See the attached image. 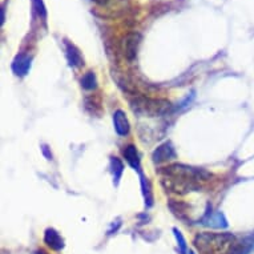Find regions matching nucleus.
<instances>
[{"mask_svg":"<svg viewBox=\"0 0 254 254\" xmlns=\"http://www.w3.org/2000/svg\"><path fill=\"white\" fill-rule=\"evenodd\" d=\"M44 242L47 246H50L51 249L54 250H62L64 248V240L60 236L58 230H55L54 228H48L44 233Z\"/></svg>","mask_w":254,"mask_h":254,"instance_id":"nucleus-9","label":"nucleus"},{"mask_svg":"<svg viewBox=\"0 0 254 254\" xmlns=\"http://www.w3.org/2000/svg\"><path fill=\"white\" fill-rule=\"evenodd\" d=\"M254 252V234L246 236L241 241L234 242L228 250V254H250Z\"/></svg>","mask_w":254,"mask_h":254,"instance_id":"nucleus-7","label":"nucleus"},{"mask_svg":"<svg viewBox=\"0 0 254 254\" xmlns=\"http://www.w3.org/2000/svg\"><path fill=\"white\" fill-rule=\"evenodd\" d=\"M34 254H47L46 252H43V250H38V252H35Z\"/></svg>","mask_w":254,"mask_h":254,"instance_id":"nucleus-19","label":"nucleus"},{"mask_svg":"<svg viewBox=\"0 0 254 254\" xmlns=\"http://www.w3.org/2000/svg\"><path fill=\"white\" fill-rule=\"evenodd\" d=\"M34 7L36 8V12L40 17H44L47 16V12H46V7L43 4V0H34Z\"/></svg>","mask_w":254,"mask_h":254,"instance_id":"nucleus-17","label":"nucleus"},{"mask_svg":"<svg viewBox=\"0 0 254 254\" xmlns=\"http://www.w3.org/2000/svg\"><path fill=\"white\" fill-rule=\"evenodd\" d=\"M234 240L232 233H200L194 237V246L201 253L210 254L225 250L233 245Z\"/></svg>","mask_w":254,"mask_h":254,"instance_id":"nucleus-3","label":"nucleus"},{"mask_svg":"<svg viewBox=\"0 0 254 254\" xmlns=\"http://www.w3.org/2000/svg\"><path fill=\"white\" fill-rule=\"evenodd\" d=\"M113 124H115V129H116L117 134L127 136V134L129 133V120H128L127 115L123 111H120V109L113 113Z\"/></svg>","mask_w":254,"mask_h":254,"instance_id":"nucleus-8","label":"nucleus"},{"mask_svg":"<svg viewBox=\"0 0 254 254\" xmlns=\"http://www.w3.org/2000/svg\"><path fill=\"white\" fill-rule=\"evenodd\" d=\"M160 173L163 175L164 188L169 192L185 194V193L198 192L201 189V181L210 179V175L204 169L188 167L184 164H173L163 168Z\"/></svg>","mask_w":254,"mask_h":254,"instance_id":"nucleus-1","label":"nucleus"},{"mask_svg":"<svg viewBox=\"0 0 254 254\" xmlns=\"http://www.w3.org/2000/svg\"><path fill=\"white\" fill-rule=\"evenodd\" d=\"M111 169H112L113 179H115V183H119L121 175H123V171H124V165L121 163L120 160L117 157H111Z\"/></svg>","mask_w":254,"mask_h":254,"instance_id":"nucleus-14","label":"nucleus"},{"mask_svg":"<svg viewBox=\"0 0 254 254\" xmlns=\"http://www.w3.org/2000/svg\"><path fill=\"white\" fill-rule=\"evenodd\" d=\"M141 188L142 193H144V198H145L146 206H152L153 204V197H152V192H150V184L148 179L141 176Z\"/></svg>","mask_w":254,"mask_h":254,"instance_id":"nucleus-15","label":"nucleus"},{"mask_svg":"<svg viewBox=\"0 0 254 254\" xmlns=\"http://www.w3.org/2000/svg\"><path fill=\"white\" fill-rule=\"evenodd\" d=\"M201 224L209 226V228H213V229H225V228H228V221H226L224 213L221 212H206L204 218L201 220Z\"/></svg>","mask_w":254,"mask_h":254,"instance_id":"nucleus-5","label":"nucleus"},{"mask_svg":"<svg viewBox=\"0 0 254 254\" xmlns=\"http://www.w3.org/2000/svg\"><path fill=\"white\" fill-rule=\"evenodd\" d=\"M42 149H43V153L46 154V157L48 158V160H51V158H52V154L50 153V150H48V146H47V145H43Z\"/></svg>","mask_w":254,"mask_h":254,"instance_id":"nucleus-18","label":"nucleus"},{"mask_svg":"<svg viewBox=\"0 0 254 254\" xmlns=\"http://www.w3.org/2000/svg\"><path fill=\"white\" fill-rule=\"evenodd\" d=\"M65 54H67V59H68V62H69V65H71V67L77 68V67H81V65L84 64L80 51L77 50L73 44H71V43L65 42Z\"/></svg>","mask_w":254,"mask_h":254,"instance_id":"nucleus-11","label":"nucleus"},{"mask_svg":"<svg viewBox=\"0 0 254 254\" xmlns=\"http://www.w3.org/2000/svg\"><path fill=\"white\" fill-rule=\"evenodd\" d=\"M123 153H124L125 160L128 161V164H129L130 167L133 168L134 171H137V172L141 171V165H140V156H138V152L137 149H136V146L134 145L125 146V149Z\"/></svg>","mask_w":254,"mask_h":254,"instance_id":"nucleus-12","label":"nucleus"},{"mask_svg":"<svg viewBox=\"0 0 254 254\" xmlns=\"http://www.w3.org/2000/svg\"><path fill=\"white\" fill-rule=\"evenodd\" d=\"M130 108L136 115L146 117L164 116L172 111L171 101L164 99H152L146 96H136L130 101Z\"/></svg>","mask_w":254,"mask_h":254,"instance_id":"nucleus-2","label":"nucleus"},{"mask_svg":"<svg viewBox=\"0 0 254 254\" xmlns=\"http://www.w3.org/2000/svg\"><path fill=\"white\" fill-rule=\"evenodd\" d=\"M141 43V35L137 32H130L123 39V54L128 62H133L137 56L138 46Z\"/></svg>","mask_w":254,"mask_h":254,"instance_id":"nucleus-4","label":"nucleus"},{"mask_svg":"<svg viewBox=\"0 0 254 254\" xmlns=\"http://www.w3.org/2000/svg\"><path fill=\"white\" fill-rule=\"evenodd\" d=\"M173 233H175V237H176V241H177V246H179V250L181 254H187L188 253V245H187V241H185V238H184L183 233L180 232L177 228L173 229Z\"/></svg>","mask_w":254,"mask_h":254,"instance_id":"nucleus-16","label":"nucleus"},{"mask_svg":"<svg viewBox=\"0 0 254 254\" xmlns=\"http://www.w3.org/2000/svg\"><path fill=\"white\" fill-rule=\"evenodd\" d=\"M176 150L173 148L171 142H164L161 145L158 146L157 149L153 152V161L154 163H165V161H169V160H173L176 158Z\"/></svg>","mask_w":254,"mask_h":254,"instance_id":"nucleus-6","label":"nucleus"},{"mask_svg":"<svg viewBox=\"0 0 254 254\" xmlns=\"http://www.w3.org/2000/svg\"><path fill=\"white\" fill-rule=\"evenodd\" d=\"M189 254H194V252H193V250H189Z\"/></svg>","mask_w":254,"mask_h":254,"instance_id":"nucleus-20","label":"nucleus"},{"mask_svg":"<svg viewBox=\"0 0 254 254\" xmlns=\"http://www.w3.org/2000/svg\"><path fill=\"white\" fill-rule=\"evenodd\" d=\"M81 87L87 91H92V89H96L97 88V79L96 75L93 72H87L81 79Z\"/></svg>","mask_w":254,"mask_h":254,"instance_id":"nucleus-13","label":"nucleus"},{"mask_svg":"<svg viewBox=\"0 0 254 254\" xmlns=\"http://www.w3.org/2000/svg\"><path fill=\"white\" fill-rule=\"evenodd\" d=\"M31 68V58L27 55H19L12 63V71L17 76H25Z\"/></svg>","mask_w":254,"mask_h":254,"instance_id":"nucleus-10","label":"nucleus"}]
</instances>
